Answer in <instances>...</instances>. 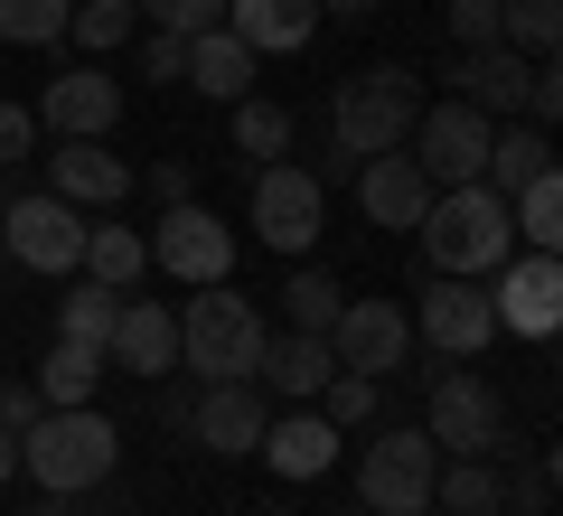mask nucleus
<instances>
[{"instance_id":"obj_1","label":"nucleus","mask_w":563,"mask_h":516,"mask_svg":"<svg viewBox=\"0 0 563 516\" xmlns=\"http://www.w3.org/2000/svg\"><path fill=\"white\" fill-rule=\"evenodd\" d=\"M422 273H461V282H479V273H498L507 254H517V226H507V198L498 188H432V207H422Z\"/></svg>"},{"instance_id":"obj_2","label":"nucleus","mask_w":563,"mask_h":516,"mask_svg":"<svg viewBox=\"0 0 563 516\" xmlns=\"http://www.w3.org/2000/svg\"><path fill=\"white\" fill-rule=\"evenodd\" d=\"M113 460H122V432L95 414V404H47V414L20 432V470L38 479L47 497L103 488V479H113Z\"/></svg>"},{"instance_id":"obj_3","label":"nucleus","mask_w":563,"mask_h":516,"mask_svg":"<svg viewBox=\"0 0 563 516\" xmlns=\"http://www.w3.org/2000/svg\"><path fill=\"white\" fill-rule=\"evenodd\" d=\"M263 310L235 292V282H198V300L179 310V366L188 376H207V385H225V376H254V358H263Z\"/></svg>"},{"instance_id":"obj_4","label":"nucleus","mask_w":563,"mask_h":516,"mask_svg":"<svg viewBox=\"0 0 563 516\" xmlns=\"http://www.w3.org/2000/svg\"><path fill=\"white\" fill-rule=\"evenodd\" d=\"M413 122H422L413 66H366V76H347L339 95H329V141H339L347 160L404 151V132H413Z\"/></svg>"},{"instance_id":"obj_5","label":"nucleus","mask_w":563,"mask_h":516,"mask_svg":"<svg viewBox=\"0 0 563 516\" xmlns=\"http://www.w3.org/2000/svg\"><path fill=\"white\" fill-rule=\"evenodd\" d=\"M432 479H442L432 432H376L357 451V507H376V516H432Z\"/></svg>"},{"instance_id":"obj_6","label":"nucleus","mask_w":563,"mask_h":516,"mask_svg":"<svg viewBox=\"0 0 563 516\" xmlns=\"http://www.w3.org/2000/svg\"><path fill=\"white\" fill-rule=\"evenodd\" d=\"M0 244L20 273H76L85 263V207L47 198V188H20V198H0Z\"/></svg>"},{"instance_id":"obj_7","label":"nucleus","mask_w":563,"mask_h":516,"mask_svg":"<svg viewBox=\"0 0 563 516\" xmlns=\"http://www.w3.org/2000/svg\"><path fill=\"white\" fill-rule=\"evenodd\" d=\"M413 292H422V310H413V338L432 348V358H479L488 338H498V310H488V292L479 282H461V273H413Z\"/></svg>"},{"instance_id":"obj_8","label":"nucleus","mask_w":563,"mask_h":516,"mask_svg":"<svg viewBox=\"0 0 563 516\" xmlns=\"http://www.w3.org/2000/svg\"><path fill=\"white\" fill-rule=\"evenodd\" d=\"M432 451H451V460H488V451H507V395L488 376H432Z\"/></svg>"},{"instance_id":"obj_9","label":"nucleus","mask_w":563,"mask_h":516,"mask_svg":"<svg viewBox=\"0 0 563 516\" xmlns=\"http://www.w3.org/2000/svg\"><path fill=\"white\" fill-rule=\"evenodd\" d=\"M320 217H329V188L310 179L301 160H263L254 169V235L273 254H310L320 244Z\"/></svg>"},{"instance_id":"obj_10","label":"nucleus","mask_w":563,"mask_h":516,"mask_svg":"<svg viewBox=\"0 0 563 516\" xmlns=\"http://www.w3.org/2000/svg\"><path fill=\"white\" fill-rule=\"evenodd\" d=\"M404 151H413V169L432 188H470V179H479V160H488V113H470L461 95L422 103V122L404 132Z\"/></svg>"},{"instance_id":"obj_11","label":"nucleus","mask_w":563,"mask_h":516,"mask_svg":"<svg viewBox=\"0 0 563 516\" xmlns=\"http://www.w3.org/2000/svg\"><path fill=\"white\" fill-rule=\"evenodd\" d=\"M329 358H339L347 376H395V366L413 358V319H404L395 300H339V319H329Z\"/></svg>"},{"instance_id":"obj_12","label":"nucleus","mask_w":563,"mask_h":516,"mask_svg":"<svg viewBox=\"0 0 563 516\" xmlns=\"http://www.w3.org/2000/svg\"><path fill=\"white\" fill-rule=\"evenodd\" d=\"M151 263H161V273H179L188 292H198V282H225V273H235V235H225V226L207 217L198 198H188V207H161Z\"/></svg>"},{"instance_id":"obj_13","label":"nucleus","mask_w":563,"mask_h":516,"mask_svg":"<svg viewBox=\"0 0 563 516\" xmlns=\"http://www.w3.org/2000/svg\"><path fill=\"white\" fill-rule=\"evenodd\" d=\"M263 422H273V395L254 376H225V385H207V404H188V432H198L207 460H254Z\"/></svg>"},{"instance_id":"obj_14","label":"nucleus","mask_w":563,"mask_h":516,"mask_svg":"<svg viewBox=\"0 0 563 516\" xmlns=\"http://www.w3.org/2000/svg\"><path fill=\"white\" fill-rule=\"evenodd\" d=\"M544 57H517V47H461V57L442 66V85L470 103V113H488V122H507V113H526V76H536Z\"/></svg>"},{"instance_id":"obj_15","label":"nucleus","mask_w":563,"mask_h":516,"mask_svg":"<svg viewBox=\"0 0 563 516\" xmlns=\"http://www.w3.org/2000/svg\"><path fill=\"white\" fill-rule=\"evenodd\" d=\"M488 310H498V329H517V338H554V319H563V263L554 254H507Z\"/></svg>"},{"instance_id":"obj_16","label":"nucleus","mask_w":563,"mask_h":516,"mask_svg":"<svg viewBox=\"0 0 563 516\" xmlns=\"http://www.w3.org/2000/svg\"><path fill=\"white\" fill-rule=\"evenodd\" d=\"M113 113H122V85L103 76V66H66V76H47V95H38V122L57 141H103Z\"/></svg>"},{"instance_id":"obj_17","label":"nucleus","mask_w":563,"mask_h":516,"mask_svg":"<svg viewBox=\"0 0 563 516\" xmlns=\"http://www.w3.org/2000/svg\"><path fill=\"white\" fill-rule=\"evenodd\" d=\"M103 366H132V376H169V366H179V310H169V300L122 292V319H113V338H103Z\"/></svg>"},{"instance_id":"obj_18","label":"nucleus","mask_w":563,"mask_h":516,"mask_svg":"<svg viewBox=\"0 0 563 516\" xmlns=\"http://www.w3.org/2000/svg\"><path fill=\"white\" fill-rule=\"evenodd\" d=\"M47 198L113 207V198H132V160L103 151V141H57V151H47Z\"/></svg>"},{"instance_id":"obj_19","label":"nucleus","mask_w":563,"mask_h":516,"mask_svg":"<svg viewBox=\"0 0 563 516\" xmlns=\"http://www.w3.org/2000/svg\"><path fill=\"white\" fill-rule=\"evenodd\" d=\"M357 207L376 226H422V207H432V179L413 169V151H376V160H357Z\"/></svg>"},{"instance_id":"obj_20","label":"nucleus","mask_w":563,"mask_h":516,"mask_svg":"<svg viewBox=\"0 0 563 516\" xmlns=\"http://www.w3.org/2000/svg\"><path fill=\"white\" fill-rule=\"evenodd\" d=\"M329 338H310V329H282V338H263V358H254V385L263 395H282V404H310L329 385Z\"/></svg>"},{"instance_id":"obj_21","label":"nucleus","mask_w":563,"mask_h":516,"mask_svg":"<svg viewBox=\"0 0 563 516\" xmlns=\"http://www.w3.org/2000/svg\"><path fill=\"white\" fill-rule=\"evenodd\" d=\"M254 66H263V57L217 20V29H198V39H188V76H179V85H198L207 103H244V95H254Z\"/></svg>"},{"instance_id":"obj_22","label":"nucleus","mask_w":563,"mask_h":516,"mask_svg":"<svg viewBox=\"0 0 563 516\" xmlns=\"http://www.w3.org/2000/svg\"><path fill=\"white\" fill-rule=\"evenodd\" d=\"M225 29H235L254 57H291V47H310V29H320V0H225Z\"/></svg>"},{"instance_id":"obj_23","label":"nucleus","mask_w":563,"mask_h":516,"mask_svg":"<svg viewBox=\"0 0 563 516\" xmlns=\"http://www.w3.org/2000/svg\"><path fill=\"white\" fill-rule=\"evenodd\" d=\"M254 460H273L282 479H320L329 460H339V422L329 414H273L254 441Z\"/></svg>"},{"instance_id":"obj_24","label":"nucleus","mask_w":563,"mask_h":516,"mask_svg":"<svg viewBox=\"0 0 563 516\" xmlns=\"http://www.w3.org/2000/svg\"><path fill=\"white\" fill-rule=\"evenodd\" d=\"M554 169V132L544 122H488V160H479V188H498V198H517L526 179H544Z\"/></svg>"},{"instance_id":"obj_25","label":"nucleus","mask_w":563,"mask_h":516,"mask_svg":"<svg viewBox=\"0 0 563 516\" xmlns=\"http://www.w3.org/2000/svg\"><path fill=\"white\" fill-rule=\"evenodd\" d=\"M432 507H442V516H507V479H498V460H442V479H432Z\"/></svg>"},{"instance_id":"obj_26","label":"nucleus","mask_w":563,"mask_h":516,"mask_svg":"<svg viewBox=\"0 0 563 516\" xmlns=\"http://www.w3.org/2000/svg\"><path fill=\"white\" fill-rule=\"evenodd\" d=\"M76 273L113 282V292H141V273H151V244L132 235V226H85V263Z\"/></svg>"},{"instance_id":"obj_27","label":"nucleus","mask_w":563,"mask_h":516,"mask_svg":"<svg viewBox=\"0 0 563 516\" xmlns=\"http://www.w3.org/2000/svg\"><path fill=\"white\" fill-rule=\"evenodd\" d=\"M29 385H38V404H95V385H103V348L57 338V348H47V366H38Z\"/></svg>"},{"instance_id":"obj_28","label":"nucleus","mask_w":563,"mask_h":516,"mask_svg":"<svg viewBox=\"0 0 563 516\" xmlns=\"http://www.w3.org/2000/svg\"><path fill=\"white\" fill-rule=\"evenodd\" d=\"M507 226H517L526 254H554V244H563V179H554V169H544V179H526L517 198H507Z\"/></svg>"},{"instance_id":"obj_29","label":"nucleus","mask_w":563,"mask_h":516,"mask_svg":"<svg viewBox=\"0 0 563 516\" xmlns=\"http://www.w3.org/2000/svg\"><path fill=\"white\" fill-rule=\"evenodd\" d=\"M113 319H122V292H113V282H95V273L57 300V338H76V348H103V338H113Z\"/></svg>"},{"instance_id":"obj_30","label":"nucleus","mask_w":563,"mask_h":516,"mask_svg":"<svg viewBox=\"0 0 563 516\" xmlns=\"http://www.w3.org/2000/svg\"><path fill=\"white\" fill-rule=\"evenodd\" d=\"M132 29H141V10H132V0H76V10H66V39H76L85 57H113V47L132 39Z\"/></svg>"},{"instance_id":"obj_31","label":"nucleus","mask_w":563,"mask_h":516,"mask_svg":"<svg viewBox=\"0 0 563 516\" xmlns=\"http://www.w3.org/2000/svg\"><path fill=\"white\" fill-rule=\"evenodd\" d=\"M498 39L517 47V57H554V39H563V0H498Z\"/></svg>"},{"instance_id":"obj_32","label":"nucleus","mask_w":563,"mask_h":516,"mask_svg":"<svg viewBox=\"0 0 563 516\" xmlns=\"http://www.w3.org/2000/svg\"><path fill=\"white\" fill-rule=\"evenodd\" d=\"M339 282L320 273V263H301V273L282 282V319H291V329H310V338H329V319H339Z\"/></svg>"},{"instance_id":"obj_33","label":"nucleus","mask_w":563,"mask_h":516,"mask_svg":"<svg viewBox=\"0 0 563 516\" xmlns=\"http://www.w3.org/2000/svg\"><path fill=\"white\" fill-rule=\"evenodd\" d=\"M76 0H0V39L10 47H57Z\"/></svg>"},{"instance_id":"obj_34","label":"nucleus","mask_w":563,"mask_h":516,"mask_svg":"<svg viewBox=\"0 0 563 516\" xmlns=\"http://www.w3.org/2000/svg\"><path fill=\"white\" fill-rule=\"evenodd\" d=\"M235 151H244V160H282V151H291V113L263 103V95H244V103H235Z\"/></svg>"},{"instance_id":"obj_35","label":"nucleus","mask_w":563,"mask_h":516,"mask_svg":"<svg viewBox=\"0 0 563 516\" xmlns=\"http://www.w3.org/2000/svg\"><path fill=\"white\" fill-rule=\"evenodd\" d=\"M320 414L339 422V432L376 422V376H347V366H329V385H320Z\"/></svg>"},{"instance_id":"obj_36","label":"nucleus","mask_w":563,"mask_h":516,"mask_svg":"<svg viewBox=\"0 0 563 516\" xmlns=\"http://www.w3.org/2000/svg\"><path fill=\"white\" fill-rule=\"evenodd\" d=\"M151 29H179V39H198V29H217L225 20V0H132Z\"/></svg>"},{"instance_id":"obj_37","label":"nucleus","mask_w":563,"mask_h":516,"mask_svg":"<svg viewBox=\"0 0 563 516\" xmlns=\"http://www.w3.org/2000/svg\"><path fill=\"white\" fill-rule=\"evenodd\" d=\"M132 66H141V85H179L188 76V39H179V29H151Z\"/></svg>"},{"instance_id":"obj_38","label":"nucleus","mask_w":563,"mask_h":516,"mask_svg":"<svg viewBox=\"0 0 563 516\" xmlns=\"http://www.w3.org/2000/svg\"><path fill=\"white\" fill-rule=\"evenodd\" d=\"M20 160H38V113L29 103H0V169H20Z\"/></svg>"},{"instance_id":"obj_39","label":"nucleus","mask_w":563,"mask_h":516,"mask_svg":"<svg viewBox=\"0 0 563 516\" xmlns=\"http://www.w3.org/2000/svg\"><path fill=\"white\" fill-rule=\"evenodd\" d=\"M451 39L461 47H498V0H451Z\"/></svg>"},{"instance_id":"obj_40","label":"nucleus","mask_w":563,"mask_h":516,"mask_svg":"<svg viewBox=\"0 0 563 516\" xmlns=\"http://www.w3.org/2000/svg\"><path fill=\"white\" fill-rule=\"evenodd\" d=\"M563 113V85H554V57L536 66V76H526V122H554Z\"/></svg>"},{"instance_id":"obj_41","label":"nucleus","mask_w":563,"mask_h":516,"mask_svg":"<svg viewBox=\"0 0 563 516\" xmlns=\"http://www.w3.org/2000/svg\"><path fill=\"white\" fill-rule=\"evenodd\" d=\"M47 404H38V385H0V432H29Z\"/></svg>"},{"instance_id":"obj_42","label":"nucleus","mask_w":563,"mask_h":516,"mask_svg":"<svg viewBox=\"0 0 563 516\" xmlns=\"http://www.w3.org/2000/svg\"><path fill=\"white\" fill-rule=\"evenodd\" d=\"M544 497H554V460L536 451V460H526V479H517V507H526V516H544Z\"/></svg>"},{"instance_id":"obj_43","label":"nucleus","mask_w":563,"mask_h":516,"mask_svg":"<svg viewBox=\"0 0 563 516\" xmlns=\"http://www.w3.org/2000/svg\"><path fill=\"white\" fill-rule=\"evenodd\" d=\"M188 188H198V179H188V160H161V169H151V198H161V207H188Z\"/></svg>"},{"instance_id":"obj_44","label":"nucleus","mask_w":563,"mask_h":516,"mask_svg":"<svg viewBox=\"0 0 563 516\" xmlns=\"http://www.w3.org/2000/svg\"><path fill=\"white\" fill-rule=\"evenodd\" d=\"M20 479V432H0V488Z\"/></svg>"},{"instance_id":"obj_45","label":"nucleus","mask_w":563,"mask_h":516,"mask_svg":"<svg viewBox=\"0 0 563 516\" xmlns=\"http://www.w3.org/2000/svg\"><path fill=\"white\" fill-rule=\"evenodd\" d=\"M329 10H339V20H366V10H376V0H320V20Z\"/></svg>"},{"instance_id":"obj_46","label":"nucleus","mask_w":563,"mask_h":516,"mask_svg":"<svg viewBox=\"0 0 563 516\" xmlns=\"http://www.w3.org/2000/svg\"><path fill=\"white\" fill-rule=\"evenodd\" d=\"M38 516H76V497H38Z\"/></svg>"},{"instance_id":"obj_47","label":"nucleus","mask_w":563,"mask_h":516,"mask_svg":"<svg viewBox=\"0 0 563 516\" xmlns=\"http://www.w3.org/2000/svg\"><path fill=\"white\" fill-rule=\"evenodd\" d=\"M10 273H20V263H10V244H0V282H10Z\"/></svg>"},{"instance_id":"obj_48","label":"nucleus","mask_w":563,"mask_h":516,"mask_svg":"<svg viewBox=\"0 0 563 516\" xmlns=\"http://www.w3.org/2000/svg\"><path fill=\"white\" fill-rule=\"evenodd\" d=\"M347 516H376V507H347Z\"/></svg>"},{"instance_id":"obj_49","label":"nucleus","mask_w":563,"mask_h":516,"mask_svg":"<svg viewBox=\"0 0 563 516\" xmlns=\"http://www.w3.org/2000/svg\"><path fill=\"white\" fill-rule=\"evenodd\" d=\"M263 516H291V507H263Z\"/></svg>"}]
</instances>
